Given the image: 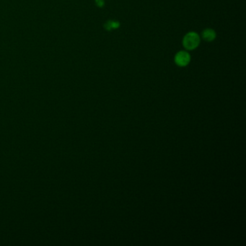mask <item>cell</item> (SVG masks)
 <instances>
[{
  "instance_id": "5",
  "label": "cell",
  "mask_w": 246,
  "mask_h": 246,
  "mask_svg": "<svg viewBox=\"0 0 246 246\" xmlns=\"http://www.w3.org/2000/svg\"><path fill=\"white\" fill-rule=\"evenodd\" d=\"M95 2L97 7H100V8L103 7L105 6V0H95Z\"/></svg>"
},
{
  "instance_id": "1",
  "label": "cell",
  "mask_w": 246,
  "mask_h": 246,
  "mask_svg": "<svg viewBox=\"0 0 246 246\" xmlns=\"http://www.w3.org/2000/svg\"><path fill=\"white\" fill-rule=\"evenodd\" d=\"M201 43L200 35L194 31L188 32L183 38V46L188 51H192L197 49Z\"/></svg>"
},
{
  "instance_id": "4",
  "label": "cell",
  "mask_w": 246,
  "mask_h": 246,
  "mask_svg": "<svg viewBox=\"0 0 246 246\" xmlns=\"http://www.w3.org/2000/svg\"><path fill=\"white\" fill-rule=\"evenodd\" d=\"M121 26V23L120 22L117 21V20H107L103 25V27L105 28V30L107 31H111L112 30H116L118 29V28H120Z\"/></svg>"
},
{
  "instance_id": "2",
  "label": "cell",
  "mask_w": 246,
  "mask_h": 246,
  "mask_svg": "<svg viewBox=\"0 0 246 246\" xmlns=\"http://www.w3.org/2000/svg\"><path fill=\"white\" fill-rule=\"evenodd\" d=\"M191 57L189 53L186 51H180L177 52V54L174 57V62L177 66L180 67H185L188 66L191 62Z\"/></svg>"
},
{
  "instance_id": "3",
  "label": "cell",
  "mask_w": 246,
  "mask_h": 246,
  "mask_svg": "<svg viewBox=\"0 0 246 246\" xmlns=\"http://www.w3.org/2000/svg\"><path fill=\"white\" fill-rule=\"evenodd\" d=\"M201 38L207 42H212L217 38V33L212 28H206L201 33Z\"/></svg>"
}]
</instances>
